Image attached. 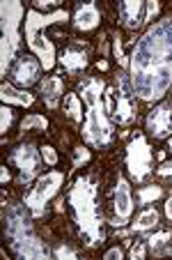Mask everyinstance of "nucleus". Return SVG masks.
Masks as SVG:
<instances>
[{
  "mask_svg": "<svg viewBox=\"0 0 172 260\" xmlns=\"http://www.w3.org/2000/svg\"><path fill=\"white\" fill-rule=\"evenodd\" d=\"M0 113H3V122H0V132H3V134H7V129H10V124H12V108L5 104Z\"/></svg>",
  "mask_w": 172,
  "mask_h": 260,
  "instance_id": "b1692460",
  "label": "nucleus"
},
{
  "mask_svg": "<svg viewBox=\"0 0 172 260\" xmlns=\"http://www.w3.org/2000/svg\"><path fill=\"white\" fill-rule=\"evenodd\" d=\"M69 205L74 210V219L83 235L85 244L94 246L103 242V221L97 205V182L94 177L83 175L69 191Z\"/></svg>",
  "mask_w": 172,
  "mask_h": 260,
  "instance_id": "f03ea898",
  "label": "nucleus"
},
{
  "mask_svg": "<svg viewBox=\"0 0 172 260\" xmlns=\"http://www.w3.org/2000/svg\"><path fill=\"white\" fill-rule=\"evenodd\" d=\"M28 205L12 203L5 207L3 223H5V240L19 258H49V249L34 235L32 223L28 219Z\"/></svg>",
  "mask_w": 172,
  "mask_h": 260,
  "instance_id": "7ed1b4c3",
  "label": "nucleus"
},
{
  "mask_svg": "<svg viewBox=\"0 0 172 260\" xmlns=\"http://www.w3.org/2000/svg\"><path fill=\"white\" fill-rule=\"evenodd\" d=\"M41 157H44V161L49 164V166H55V164H58V154H55V150L51 145L41 147Z\"/></svg>",
  "mask_w": 172,
  "mask_h": 260,
  "instance_id": "393cba45",
  "label": "nucleus"
},
{
  "mask_svg": "<svg viewBox=\"0 0 172 260\" xmlns=\"http://www.w3.org/2000/svg\"><path fill=\"white\" fill-rule=\"evenodd\" d=\"M147 132L154 138H167L172 134V104L163 102L147 115Z\"/></svg>",
  "mask_w": 172,
  "mask_h": 260,
  "instance_id": "f8f14e48",
  "label": "nucleus"
},
{
  "mask_svg": "<svg viewBox=\"0 0 172 260\" xmlns=\"http://www.w3.org/2000/svg\"><path fill=\"white\" fill-rule=\"evenodd\" d=\"M62 182H64V175L60 171H51V173H46L44 177H39L37 184H34V187L30 189V193L25 196V205H28V210L32 212L34 216L44 214L46 203L60 191Z\"/></svg>",
  "mask_w": 172,
  "mask_h": 260,
  "instance_id": "0eeeda50",
  "label": "nucleus"
},
{
  "mask_svg": "<svg viewBox=\"0 0 172 260\" xmlns=\"http://www.w3.org/2000/svg\"><path fill=\"white\" fill-rule=\"evenodd\" d=\"M119 19H122L124 28L136 30L138 25H143L145 19L158 12V3H143V0H124L119 3Z\"/></svg>",
  "mask_w": 172,
  "mask_h": 260,
  "instance_id": "9d476101",
  "label": "nucleus"
},
{
  "mask_svg": "<svg viewBox=\"0 0 172 260\" xmlns=\"http://www.w3.org/2000/svg\"><path fill=\"white\" fill-rule=\"evenodd\" d=\"M156 223H158V212L147 207V210H143L138 214L136 223H133V231L143 233V231H149V228H156Z\"/></svg>",
  "mask_w": 172,
  "mask_h": 260,
  "instance_id": "a211bd4d",
  "label": "nucleus"
},
{
  "mask_svg": "<svg viewBox=\"0 0 172 260\" xmlns=\"http://www.w3.org/2000/svg\"><path fill=\"white\" fill-rule=\"evenodd\" d=\"M99 21H101V16H99L97 3H80V5H76L74 25L80 30V32H90V30H94L99 25Z\"/></svg>",
  "mask_w": 172,
  "mask_h": 260,
  "instance_id": "2eb2a0df",
  "label": "nucleus"
},
{
  "mask_svg": "<svg viewBox=\"0 0 172 260\" xmlns=\"http://www.w3.org/2000/svg\"><path fill=\"white\" fill-rule=\"evenodd\" d=\"M3 102L5 104H19V106H30V104H32V94L14 90L12 85H3Z\"/></svg>",
  "mask_w": 172,
  "mask_h": 260,
  "instance_id": "6ab92c4d",
  "label": "nucleus"
},
{
  "mask_svg": "<svg viewBox=\"0 0 172 260\" xmlns=\"http://www.w3.org/2000/svg\"><path fill=\"white\" fill-rule=\"evenodd\" d=\"M167 147H170V150H172V138H170V141H167Z\"/></svg>",
  "mask_w": 172,
  "mask_h": 260,
  "instance_id": "473e14b6",
  "label": "nucleus"
},
{
  "mask_svg": "<svg viewBox=\"0 0 172 260\" xmlns=\"http://www.w3.org/2000/svg\"><path fill=\"white\" fill-rule=\"evenodd\" d=\"M58 258H76V251L74 249H69V246H58V249L53 251Z\"/></svg>",
  "mask_w": 172,
  "mask_h": 260,
  "instance_id": "a878e982",
  "label": "nucleus"
},
{
  "mask_svg": "<svg viewBox=\"0 0 172 260\" xmlns=\"http://www.w3.org/2000/svg\"><path fill=\"white\" fill-rule=\"evenodd\" d=\"M10 161H12V166L19 171L21 182H30L39 173V166H41L39 152H37V147H34L32 143H21V145H16L10 154Z\"/></svg>",
  "mask_w": 172,
  "mask_h": 260,
  "instance_id": "1a4fd4ad",
  "label": "nucleus"
},
{
  "mask_svg": "<svg viewBox=\"0 0 172 260\" xmlns=\"http://www.w3.org/2000/svg\"><path fill=\"white\" fill-rule=\"evenodd\" d=\"M46 118L44 115H37V113H32V115H25L23 118V122H21V129L23 132H30V129H46Z\"/></svg>",
  "mask_w": 172,
  "mask_h": 260,
  "instance_id": "aec40b11",
  "label": "nucleus"
},
{
  "mask_svg": "<svg viewBox=\"0 0 172 260\" xmlns=\"http://www.w3.org/2000/svg\"><path fill=\"white\" fill-rule=\"evenodd\" d=\"M23 19V5L19 0H5L3 3V74L7 64L14 60L19 51V23Z\"/></svg>",
  "mask_w": 172,
  "mask_h": 260,
  "instance_id": "423d86ee",
  "label": "nucleus"
},
{
  "mask_svg": "<svg viewBox=\"0 0 172 260\" xmlns=\"http://www.w3.org/2000/svg\"><path fill=\"white\" fill-rule=\"evenodd\" d=\"M152 157L154 154H152V147H149L147 138L143 134L133 136L126 147V168L133 180L140 182L152 173Z\"/></svg>",
  "mask_w": 172,
  "mask_h": 260,
  "instance_id": "6e6552de",
  "label": "nucleus"
},
{
  "mask_svg": "<svg viewBox=\"0 0 172 260\" xmlns=\"http://www.w3.org/2000/svg\"><path fill=\"white\" fill-rule=\"evenodd\" d=\"M170 237H172V233H167V231H165V233H158V235H152V237H149L147 244L152 246V249H158V246H163L167 240H170Z\"/></svg>",
  "mask_w": 172,
  "mask_h": 260,
  "instance_id": "5701e85b",
  "label": "nucleus"
},
{
  "mask_svg": "<svg viewBox=\"0 0 172 260\" xmlns=\"http://www.w3.org/2000/svg\"><path fill=\"white\" fill-rule=\"evenodd\" d=\"M7 180H10V171H7V166H3V184H7Z\"/></svg>",
  "mask_w": 172,
  "mask_h": 260,
  "instance_id": "2f4dec72",
  "label": "nucleus"
},
{
  "mask_svg": "<svg viewBox=\"0 0 172 260\" xmlns=\"http://www.w3.org/2000/svg\"><path fill=\"white\" fill-rule=\"evenodd\" d=\"M64 108H67V113L71 115L74 120H78L80 122V118H83V113H80V99L76 97V94H69L67 97V102H64Z\"/></svg>",
  "mask_w": 172,
  "mask_h": 260,
  "instance_id": "4be33fe9",
  "label": "nucleus"
},
{
  "mask_svg": "<svg viewBox=\"0 0 172 260\" xmlns=\"http://www.w3.org/2000/svg\"><path fill=\"white\" fill-rule=\"evenodd\" d=\"M113 118L119 124H128L136 113H133V88L126 79L117 81V108L113 111Z\"/></svg>",
  "mask_w": 172,
  "mask_h": 260,
  "instance_id": "4468645a",
  "label": "nucleus"
},
{
  "mask_svg": "<svg viewBox=\"0 0 172 260\" xmlns=\"http://www.w3.org/2000/svg\"><path fill=\"white\" fill-rule=\"evenodd\" d=\"M39 94L46 102V106L55 108L60 97H62V79H60V76H49V79H44V83H39Z\"/></svg>",
  "mask_w": 172,
  "mask_h": 260,
  "instance_id": "f3484780",
  "label": "nucleus"
},
{
  "mask_svg": "<svg viewBox=\"0 0 172 260\" xmlns=\"http://www.w3.org/2000/svg\"><path fill=\"white\" fill-rule=\"evenodd\" d=\"M147 251H145V242H136V246L131 249V258H145Z\"/></svg>",
  "mask_w": 172,
  "mask_h": 260,
  "instance_id": "bb28decb",
  "label": "nucleus"
},
{
  "mask_svg": "<svg viewBox=\"0 0 172 260\" xmlns=\"http://www.w3.org/2000/svg\"><path fill=\"white\" fill-rule=\"evenodd\" d=\"M80 97L88 104V120H85V129L83 136L90 145L94 147H103L113 141V124H110L108 115H106V106H103V81L97 76L80 81Z\"/></svg>",
  "mask_w": 172,
  "mask_h": 260,
  "instance_id": "20e7f679",
  "label": "nucleus"
},
{
  "mask_svg": "<svg viewBox=\"0 0 172 260\" xmlns=\"http://www.w3.org/2000/svg\"><path fill=\"white\" fill-rule=\"evenodd\" d=\"M113 258H122V249H110L108 253H106V260H113Z\"/></svg>",
  "mask_w": 172,
  "mask_h": 260,
  "instance_id": "c756f323",
  "label": "nucleus"
},
{
  "mask_svg": "<svg viewBox=\"0 0 172 260\" xmlns=\"http://www.w3.org/2000/svg\"><path fill=\"white\" fill-rule=\"evenodd\" d=\"M39 72H41L39 60L32 58V55H21L14 62V67H12L10 76H12V83L14 85H19V88H30L32 83H37Z\"/></svg>",
  "mask_w": 172,
  "mask_h": 260,
  "instance_id": "9b49d317",
  "label": "nucleus"
},
{
  "mask_svg": "<svg viewBox=\"0 0 172 260\" xmlns=\"http://www.w3.org/2000/svg\"><path fill=\"white\" fill-rule=\"evenodd\" d=\"M115 226H124L128 221L133 212V196H131V187L124 177H117V189H115Z\"/></svg>",
  "mask_w": 172,
  "mask_h": 260,
  "instance_id": "ddd939ff",
  "label": "nucleus"
},
{
  "mask_svg": "<svg viewBox=\"0 0 172 260\" xmlns=\"http://www.w3.org/2000/svg\"><path fill=\"white\" fill-rule=\"evenodd\" d=\"M156 173H158V175H163V177L172 175V161H165V164H161V168H156Z\"/></svg>",
  "mask_w": 172,
  "mask_h": 260,
  "instance_id": "c85d7f7f",
  "label": "nucleus"
},
{
  "mask_svg": "<svg viewBox=\"0 0 172 260\" xmlns=\"http://www.w3.org/2000/svg\"><path fill=\"white\" fill-rule=\"evenodd\" d=\"M60 64H62L67 72H78V69H83L85 64H88V51L78 44L67 46V49L62 51V55H60Z\"/></svg>",
  "mask_w": 172,
  "mask_h": 260,
  "instance_id": "dca6fc26",
  "label": "nucleus"
},
{
  "mask_svg": "<svg viewBox=\"0 0 172 260\" xmlns=\"http://www.w3.org/2000/svg\"><path fill=\"white\" fill-rule=\"evenodd\" d=\"M161 193H163L161 187H143L138 191V203H140V205H147V203L161 198Z\"/></svg>",
  "mask_w": 172,
  "mask_h": 260,
  "instance_id": "412c9836",
  "label": "nucleus"
},
{
  "mask_svg": "<svg viewBox=\"0 0 172 260\" xmlns=\"http://www.w3.org/2000/svg\"><path fill=\"white\" fill-rule=\"evenodd\" d=\"M165 214H167V216H170V219H172V196L167 198V203H165Z\"/></svg>",
  "mask_w": 172,
  "mask_h": 260,
  "instance_id": "7c9ffc66",
  "label": "nucleus"
},
{
  "mask_svg": "<svg viewBox=\"0 0 172 260\" xmlns=\"http://www.w3.org/2000/svg\"><path fill=\"white\" fill-rule=\"evenodd\" d=\"M88 159H90V152H88V150H83V147H78V152H76V166L85 164Z\"/></svg>",
  "mask_w": 172,
  "mask_h": 260,
  "instance_id": "cd10ccee",
  "label": "nucleus"
},
{
  "mask_svg": "<svg viewBox=\"0 0 172 260\" xmlns=\"http://www.w3.org/2000/svg\"><path fill=\"white\" fill-rule=\"evenodd\" d=\"M64 16L67 14H64L62 10L53 12V14H49V16L30 10L28 16H25V40H28L30 49L37 53V58H39L44 69H51L55 62V49H53V42H51L49 35H46V28H51V25L58 23V21H64Z\"/></svg>",
  "mask_w": 172,
  "mask_h": 260,
  "instance_id": "39448f33",
  "label": "nucleus"
},
{
  "mask_svg": "<svg viewBox=\"0 0 172 260\" xmlns=\"http://www.w3.org/2000/svg\"><path fill=\"white\" fill-rule=\"evenodd\" d=\"M131 88L145 102L161 99L172 83V16H163L131 53Z\"/></svg>",
  "mask_w": 172,
  "mask_h": 260,
  "instance_id": "f257e3e1",
  "label": "nucleus"
}]
</instances>
